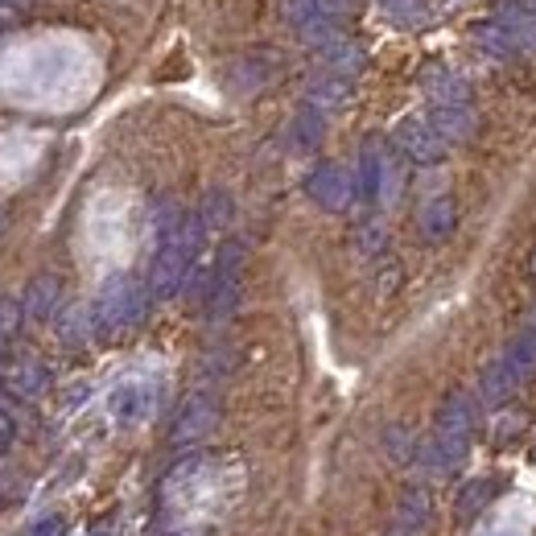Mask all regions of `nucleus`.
I'll list each match as a JSON object with an SVG mask.
<instances>
[{
    "label": "nucleus",
    "instance_id": "nucleus-1",
    "mask_svg": "<svg viewBox=\"0 0 536 536\" xmlns=\"http://www.w3.org/2000/svg\"><path fill=\"white\" fill-rule=\"evenodd\" d=\"M141 306H145V297H141V289H137V285H128V281H112L104 293H99L95 322H99V330L116 334V330H124V326H132V322L141 318Z\"/></svg>",
    "mask_w": 536,
    "mask_h": 536
},
{
    "label": "nucleus",
    "instance_id": "nucleus-2",
    "mask_svg": "<svg viewBox=\"0 0 536 536\" xmlns=\"http://www.w3.org/2000/svg\"><path fill=\"white\" fill-rule=\"evenodd\" d=\"M396 145L405 149V157L417 161V165H438L446 157L442 132L433 128L429 120H405V124L396 128Z\"/></svg>",
    "mask_w": 536,
    "mask_h": 536
},
{
    "label": "nucleus",
    "instance_id": "nucleus-3",
    "mask_svg": "<svg viewBox=\"0 0 536 536\" xmlns=\"http://www.w3.org/2000/svg\"><path fill=\"white\" fill-rule=\"evenodd\" d=\"M475 421H479V400H475V396L454 392V396L442 400V413H438V433H442V438L471 442Z\"/></svg>",
    "mask_w": 536,
    "mask_h": 536
},
{
    "label": "nucleus",
    "instance_id": "nucleus-4",
    "mask_svg": "<svg viewBox=\"0 0 536 536\" xmlns=\"http://www.w3.org/2000/svg\"><path fill=\"white\" fill-rule=\"evenodd\" d=\"M310 194L326 211H343L351 203V194H355V178L343 174L339 165H322L318 174H310Z\"/></svg>",
    "mask_w": 536,
    "mask_h": 536
},
{
    "label": "nucleus",
    "instance_id": "nucleus-5",
    "mask_svg": "<svg viewBox=\"0 0 536 536\" xmlns=\"http://www.w3.org/2000/svg\"><path fill=\"white\" fill-rule=\"evenodd\" d=\"M429 124L442 132L446 145H458V141H466L475 132V108L471 104H433Z\"/></svg>",
    "mask_w": 536,
    "mask_h": 536
},
{
    "label": "nucleus",
    "instance_id": "nucleus-6",
    "mask_svg": "<svg viewBox=\"0 0 536 536\" xmlns=\"http://www.w3.org/2000/svg\"><path fill=\"white\" fill-rule=\"evenodd\" d=\"M215 417H219V409H215V400L207 396V392H198L190 405L182 409V417H178V425H174V442H198L203 433L215 425Z\"/></svg>",
    "mask_w": 536,
    "mask_h": 536
},
{
    "label": "nucleus",
    "instance_id": "nucleus-7",
    "mask_svg": "<svg viewBox=\"0 0 536 536\" xmlns=\"http://www.w3.org/2000/svg\"><path fill=\"white\" fill-rule=\"evenodd\" d=\"M516 384H520V380L508 372V363H504V359L487 363V367H483V376H479V405H487V409L504 405V400L516 392Z\"/></svg>",
    "mask_w": 536,
    "mask_h": 536
},
{
    "label": "nucleus",
    "instance_id": "nucleus-8",
    "mask_svg": "<svg viewBox=\"0 0 536 536\" xmlns=\"http://www.w3.org/2000/svg\"><path fill=\"white\" fill-rule=\"evenodd\" d=\"M475 46H479L487 58H495V62H516V58H524L520 46H516V38H512V33L499 25V21L475 25Z\"/></svg>",
    "mask_w": 536,
    "mask_h": 536
},
{
    "label": "nucleus",
    "instance_id": "nucleus-9",
    "mask_svg": "<svg viewBox=\"0 0 536 536\" xmlns=\"http://www.w3.org/2000/svg\"><path fill=\"white\" fill-rule=\"evenodd\" d=\"M499 25H504L512 38H516V46H520L524 58L536 54V9H528V5H504V13H499Z\"/></svg>",
    "mask_w": 536,
    "mask_h": 536
},
{
    "label": "nucleus",
    "instance_id": "nucleus-10",
    "mask_svg": "<svg viewBox=\"0 0 536 536\" xmlns=\"http://www.w3.org/2000/svg\"><path fill=\"white\" fill-rule=\"evenodd\" d=\"M504 363H508V372L524 384L532 372H536V334L524 326L520 334H516V339L508 343V351H504Z\"/></svg>",
    "mask_w": 536,
    "mask_h": 536
},
{
    "label": "nucleus",
    "instance_id": "nucleus-11",
    "mask_svg": "<svg viewBox=\"0 0 536 536\" xmlns=\"http://www.w3.org/2000/svg\"><path fill=\"white\" fill-rule=\"evenodd\" d=\"M458 223V207H454V198H433V203L421 211V231H425V240H446L450 231Z\"/></svg>",
    "mask_w": 536,
    "mask_h": 536
},
{
    "label": "nucleus",
    "instance_id": "nucleus-12",
    "mask_svg": "<svg viewBox=\"0 0 536 536\" xmlns=\"http://www.w3.org/2000/svg\"><path fill=\"white\" fill-rule=\"evenodd\" d=\"M425 91L433 104H471V91L454 71H429L425 75Z\"/></svg>",
    "mask_w": 536,
    "mask_h": 536
},
{
    "label": "nucleus",
    "instance_id": "nucleus-13",
    "mask_svg": "<svg viewBox=\"0 0 536 536\" xmlns=\"http://www.w3.org/2000/svg\"><path fill=\"white\" fill-rule=\"evenodd\" d=\"M145 405H149V396L141 392V384H124L112 392V417H120V421H137L145 413Z\"/></svg>",
    "mask_w": 536,
    "mask_h": 536
},
{
    "label": "nucleus",
    "instance_id": "nucleus-14",
    "mask_svg": "<svg viewBox=\"0 0 536 536\" xmlns=\"http://www.w3.org/2000/svg\"><path fill=\"white\" fill-rule=\"evenodd\" d=\"M347 95H351V87H347L343 75H322V79L310 87V99H314L318 108H343Z\"/></svg>",
    "mask_w": 536,
    "mask_h": 536
},
{
    "label": "nucleus",
    "instance_id": "nucleus-15",
    "mask_svg": "<svg viewBox=\"0 0 536 536\" xmlns=\"http://www.w3.org/2000/svg\"><path fill=\"white\" fill-rule=\"evenodd\" d=\"M380 186H384V161H380L376 153H363V161H359V182H355V190H359L363 198H376V194H380Z\"/></svg>",
    "mask_w": 536,
    "mask_h": 536
},
{
    "label": "nucleus",
    "instance_id": "nucleus-16",
    "mask_svg": "<svg viewBox=\"0 0 536 536\" xmlns=\"http://www.w3.org/2000/svg\"><path fill=\"white\" fill-rule=\"evenodd\" d=\"M495 491H499V487H495L491 479H487V483H483V479H479V483H471V487L462 491V499H458V512H462V516H475L479 508H487V504H491Z\"/></svg>",
    "mask_w": 536,
    "mask_h": 536
},
{
    "label": "nucleus",
    "instance_id": "nucleus-17",
    "mask_svg": "<svg viewBox=\"0 0 536 536\" xmlns=\"http://www.w3.org/2000/svg\"><path fill=\"white\" fill-rule=\"evenodd\" d=\"M318 137H322L318 112H301V116H297V141H301V145H314Z\"/></svg>",
    "mask_w": 536,
    "mask_h": 536
},
{
    "label": "nucleus",
    "instance_id": "nucleus-18",
    "mask_svg": "<svg viewBox=\"0 0 536 536\" xmlns=\"http://www.w3.org/2000/svg\"><path fill=\"white\" fill-rule=\"evenodd\" d=\"M58 532H62V524H58V520H46V524H38V528H33L29 536H58Z\"/></svg>",
    "mask_w": 536,
    "mask_h": 536
},
{
    "label": "nucleus",
    "instance_id": "nucleus-19",
    "mask_svg": "<svg viewBox=\"0 0 536 536\" xmlns=\"http://www.w3.org/2000/svg\"><path fill=\"white\" fill-rule=\"evenodd\" d=\"M528 330L536 334V306H532V314H528Z\"/></svg>",
    "mask_w": 536,
    "mask_h": 536
},
{
    "label": "nucleus",
    "instance_id": "nucleus-20",
    "mask_svg": "<svg viewBox=\"0 0 536 536\" xmlns=\"http://www.w3.org/2000/svg\"><path fill=\"white\" fill-rule=\"evenodd\" d=\"M532 277H536V256H532Z\"/></svg>",
    "mask_w": 536,
    "mask_h": 536
}]
</instances>
